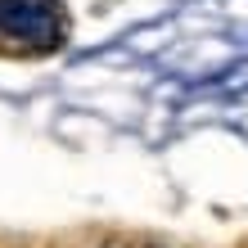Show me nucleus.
Returning a JSON list of instances; mask_svg holds the SVG:
<instances>
[{
    "instance_id": "1",
    "label": "nucleus",
    "mask_w": 248,
    "mask_h": 248,
    "mask_svg": "<svg viewBox=\"0 0 248 248\" xmlns=\"http://www.w3.org/2000/svg\"><path fill=\"white\" fill-rule=\"evenodd\" d=\"M0 41L18 50H54L63 41L59 0H0Z\"/></svg>"
}]
</instances>
